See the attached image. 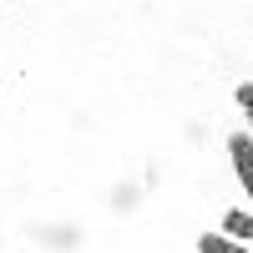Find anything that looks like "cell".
Wrapping results in <instances>:
<instances>
[{
    "mask_svg": "<svg viewBox=\"0 0 253 253\" xmlns=\"http://www.w3.org/2000/svg\"><path fill=\"white\" fill-rule=\"evenodd\" d=\"M228 157H233V172H238V182L248 187V198H253V142H248V132L228 137Z\"/></svg>",
    "mask_w": 253,
    "mask_h": 253,
    "instance_id": "1",
    "label": "cell"
},
{
    "mask_svg": "<svg viewBox=\"0 0 253 253\" xmlns=\"http://www.w3.org/2000/svg\"><path fill=\"white\" fill-rule=\"evenodd\" d=\"M223 233L233 238V243H248L253 248V213H228L223 218Z\"/></svg>",
    "mask_w": 253,
    "mask_h": 253,
    "instance_id": "2",
    "label": "cell"
},
{
    "mask_svg": "<svg viewBox=\"0 0 253 253\" xmlns=\"http://www.w3.org/2000/svg\"><path fill=\"white\" fill-rule=\"evenodd\" d=\"M198 253H248V243H233L228 233H203L198 238Z\"/></svg>",
    "mask_w": 253,
    "mask_h": 253,
    "instance_id": "3",
    "label": "cell"
},
{
    "mask_svg": "<svg viewBox=\"0 0 253 253\" xmlns=\"http://www.w3.org/2000/svg\"><path fill=\"white\" fill-rule=\"evenodd\" d=\"M238 107H243V112H248V122H253V86H248V81L238 86Z\"/></svg>",
    "mask_w": 253,
    "mask_h": 253,
    "instance_id": "4",
    "label": "cell"
}]
</instances>
